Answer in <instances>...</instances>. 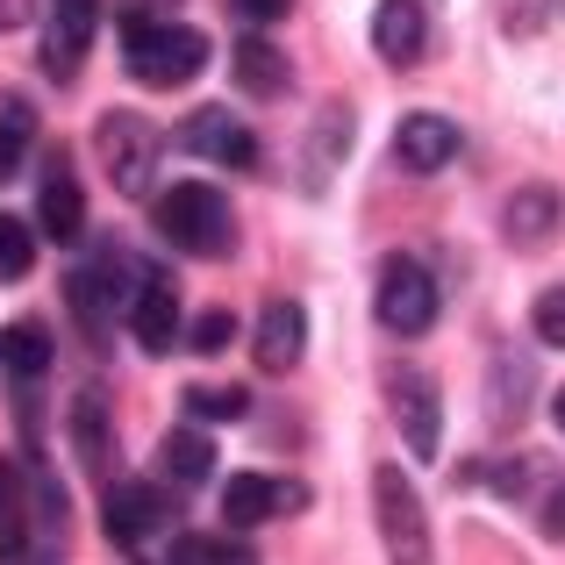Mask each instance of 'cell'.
<instances>
[{"label": "cell", "mask_w": 565, "mask_h": 565, "mask_svg": "<svg viewBox=\"0 0 565 565\" xmlns=\"http://www.w3.org/2000/svg\"><path fill=\"white\" fill-rule=\"evenodd\" d=\"M122 57H129V79L137 86H193L207 72V36L186 22H151V14H129L122 22Z\"/></svg>", "instance_id": "1"}, {"label": "cell", "mask_w": 565, "mask_h": 565, "mask_svg": "<svg viewBox=\"0 0 565 565\" xmlns=\"http://www.w3.org/2000/svg\"><path fill=\"white\" fill-rule=\"evenodd\" d=\"M158 230H166V244H180L186 258H222V250L236 244L230 201H222L215 186H201V180L166 186V201H158Z\"/></svg>", "instance_id": "2"}, {"label": "cell", "mask_w": 565, "mask_h": 565, "mask_svg": "<svg viewBox=\"0 0 565 565\" xmlns=\"http://www.w3.org/2000/svg\"><path fill=\"white\" fill-rule=\"evenodd\" d=\"M373 515H380V544L394 565H437V552H429V515H423V501H415L408 472L394 458L373 466Z\"/></svg>", "instance_id": "3"}, {"label": "cell", "mask_w": 565, "mask_h": 565, "mask_svg": "<svg viewBox=\"0 0 565 565\" xmlns=\"http://www.w3.org/2000/svg\"><path fill=\"white\" fill-rule=\"evenodd\" d=\"M100 166H108L115 193H151V172H158V129L151 115H129V108H108L100 115Z\"/></svg>", "instance_id": "4"}, {"label": "cell", "mask_w": 565, "mask_h": 565, "mask_svg": "<svg viewBox=\"0 0 565 565\" xmlns=\"http://www.w3.org/2000/svg\"><path fill=\"white\" fill-rule=\"evenodd\" d=\"M373 308H380V322H386L394 337H423L429 322H437V279H429L415 258H386V265H380Z\"/></svg>", "instance_id": "5"}, {"label": "cell", "mask_w": 565, "mask_h": 565, "mask_svg": "<svg viewBox=\"0 0 565 565\" xmlns=\"http://www.w3.org/2000/svg\"><path fill=\"white\" fill-rule=\"evenodd\" d=\"M308 487L301 480H273V472H230L222 480V523L230 530H258L273 515H301Z\"/></svg>", "instance_id": "6"}, {"label": "cell", "mask_w": 565, "mask_h": 565, "mask_svg": "<svg viewBox=\"0 0 565 565\" xmlns=\"http://www.w3.org/2000/svg\"><path fill=\"white\" fill-rule=\"evenodd\" d=\"M172 143L193 158H215V166H258V137H250L236 115H222V108H201V115H186L180 129H172Z\"/></svg>", "instance_id": "7"}, {"label": "cell", "mask_w": 565, "mask_h": 565, "mask_svg": "<svg viewBox=\"0 0 565 565\" xmlns=\"http://www.w3.org/2000/svg\"><path fill=\"white\" fill-rule=\"evenodd\" d=\"M386 401H394V423L408 437V458H437V380L401 365V373H386Z\"/></svg>", "instance_id": "8"}, {"label": "cell", "mask_w": 565, "mask_h": 565, "mask_svg": "<svg viewBox=\"0 0 565 565\" xmlns=\"http://www.w3.org/2000/svg\"><path fill=\"white\" fill-rule=\"evenodd\" d=\"M36 230L51 244H79L86 236V193H79V172H72L65 151H51V172L36 186Z\"/></svg>", "instance_id": "9"}, {"label": "cell", "mask_w": 565, "mask_h": 565, "mask_svg": "<svg viewBox=\"0 0 565 565\" xmlns=\"http://www.w3.org/2000/svg\"><path fill=\"white\" fill-rule=\"evenodd\" d=\"M100 29V0H51V29H43V72L51 79H79V57Z\"/></svg>", "instance_id": "10"}, {"label": "cell", "mask_w": 565, "mask_h": 565, "mask_svg": "<svg viewBox=\"0 0 565 565\" xmlns=\"http://www.w3.org/2000/svg\"><path fill=\"white\" fill-rule=\"evenodd\" d=\"M558 230H565V201L552 186H515L509 193V207H501V236H509L515 250H544Z\"/></svg>", "instance_id": "11"}, {"label": "cell", "mask_w": 565, "mask_h": 565, "mask_svg": "<svg viewBox=\"0 0 565 565\" xmlns=\"http://www.w3.org/2000/svg\"><path fill=\"white\" fill-rule=\"evenodd\" d=\"M166 523V501H158V487L151 480H122V487H108V509H100V530H108L115 544H129L137 552L151 530Z\"/></svg>", "instance_id": "12"}, {"label": "cell", "mask_w": 565, "mask_h": 565, "mask_svg": "<svg viewBox=\"0 0 565 565\" xmlns=\"http://www.w3.org/2000/svg\"><path fill=\"white\" fill-rule=\"evenodd\" d=\"M301 344H308V316H301V301H265L258 337H250L258 365H265V373H294V365H301Z\"/></svg>", "instance_id": "13"}, {"label": "cell", "mask_w": 565, "mask_h": 565, "mask_svg": "<svg viewBox=\"0 0 565 565\" xmlns=\"http://www.w3.org/2000/svg\"><path fill=\"white\" fill-rule=\"evenodd\" d=\"M394 158L408 172H444L458 158V129H451V115H408V122L394 129Z\"/></svg>", "instance_id": "14"}, {"label": "cell", "mask_w": 565, "mask_h": 565, "mask_svg": "<svg viewBox=\"0 0 565 565\" xmlns=\"http://www.w3.org/2000/svg\"><path fill=\"white\" fill-rule=\"evenodd\" d=\"M429 43V22H423V0H380L373 8V51L386 65H415Z\"/></svg>", "instance_id": "15"}, {"label": "cell", "mask_w": 565, "mask_h": 565, "mask_svg": "<svg viewBox=\"0 0 565 565\" xmlns=\"http://www.w3.org/2000/svg\"><path fill=\"white\" fill-rule=\"evenodd\" d=\"M129 322H137V344L143 351H166L172 337H180V287H172L166 273H151L137 287V301H129Z\"/></svg>", "instance_id": "16"}, {"label": "cell", "mask_w": 565, "mask_h": 565, "mask_svg": "<svg viewBox=\"0 0 565 565\" xmlns=\"http://www.w3.org/2000/svg\"><path fill=\"white\" fill-rule=\"evenodd\" d=\"M230 72H236V86H244V94H258V100L287 94V57H279L273 43H258V36H244L230 51Z\"/></svg>", "instance_id": "17"}, {"label": "cell", "mask_w": 565, "mask_h": 565, "mask_svg": "<svg viewBox=\"0 0 565 565\" xmlns=\"http://www.w3.org/2000/svg\"><path fill=\"white\" fill-rule=\"evenodd\" d=\"M72 444H79V458L94 472H108L115 466V429H108V401L94 394V386H86L79 401H72Z\"/></svg>", "instance_id": "18"}, {"label": "cell", "mask_w": 565, "mask_h": 565, "mask_svg": "<svg viewBox=\"0 0 565 565\" xmlns=\"http://www.w3.org/2000/svg\"><path fill=\"white\" fill-rule=\"evenodd\" d=\"M0 365H8L14 380H43L51 373V330H43L36 316L8 322V330H0Z\"/></svg>", "instance_id": "19"}, {"label": "cell", "mask_w": 565, "mask_h": 565, "mask_svg": "<svg viewBox=\"0 0 565 565\" xmlns=\"http://www.w3.org/2000/svg\"><path fill=\"white\" fill-rule=\"evenodd\" d=\"M158 458H166V472H172V480H207V466H215V444H207L201 429H172Z\"/></svg>", "instance_id": "20"}, {"label": "cell", "mask_w": 565, "mask_h": 565, "mask_svg": "<svg viewBox=\"0 0 565 565\" xmlns=\"http://www.w3.org/2000/svg\"><path fill=\"white\" fill-rule=\"evenodd\" d=\"M29 137H36V122H29V100L8 94V100H0V180H14V166H22Z\"/></svg>", "instance_id": "21"}, {"label": "cell", "mask_w": 565, "mask_h": 565, "mask_svg": "<svg viewBox=\"0 0 565 565\" xmlns=\"http://www.w3.org/2000/svg\"><path fill=\"white\" fill-rule=\"evenodd\" d=\"M180 401H186L193 423H244V408H250L244 386H186Z\"/></svg>", "instance_id": "22"}, {"label": "cell", "mask_w": 565, "mask_h": 565, "mask_svg": "<svg viewBox=\"0 0 565 565\" xmlns=\"http://www.w3.org/2000/svg\"><path fill=\"white\" fill-rule=\"evenodd\" d=\"M36 236L22 215H0V279H29V265H36Z\"/></svg>", "instance_id": "23"}, {"label": "cell", "mask_w": 565, "mask_h": 565, "mask_svg": "<svg viewBox=\"0 0 565 565\" xmlns=\"http://www.w3.org/2000/svg\"><path fill=\"white\" fill-rule=\"evenodd\" d=\"M22 530H29V509H22V480H14V466L0 458V558L22 552Z\"/></svg>", "instance_id": "24"}, {"label": "cell", "mask_w": 565, "mask_h": 565, "mask_svg": "<svg viewBox=\"0 0 565 565\" xmlns=\"http://www.w3.org/2000/svg\"><path fill=\"white\" fill-rule=\"evenodd\" d=\"M344 143H351V115L330 108V115L316 122V143H308V172L322 180V166H330V158H344Z\"/></svg>", "instance_id": "25"}, {"label": "cell", "mask_w": 565, "mask_h": 565, "mask_svg": "<svg viewBox=\"0 0 565 565\" xmlns=\"http://www.w3.org/2000/svg\"><path fill=\"white\" fill-rule=\"evenodd\" d=\"M230 344H236V316H230V308H207V316H193V344H186V351H201V359H222Z\"/></svg>", "instance_id": "26"}, {"label": "cell", "mask_w": 565, "mask_h": 565, "mask_svg": "<svg viewBox=\"0 0 565 565\" xmlns=\"http://www.w3.org/2000/svg\"><path fill=\"white\" fill-rule=\"evenodd\" d=\"M530 330H537V344H558L565 351V287H544L537 308H530Z\"/></svg>", "instance_id": "27"}, {"label": "cell", "mask_w": 565, "mask_h": 565, "mask_svg": "<svg viewBox=\"0 0 565 565\" xmlns=\"http://www.w3.org/2000/svg\"><path fill=\"white\" fill-rule=\"evenodd\" d=\"M530 386V359H494V415H509L515 423V401L509 394H523Z\"/></svg>", "instance_id": "28"}, {"label": "cell", "mask_w": 565, "mask_h": 565, "mask_svg": "<svg viewBox=\"0 0 565 565\" xmlns=\"http://www.w3.org/2000/svg\"><path fill=\"white\" fill-rule=\"evenodd\" d=\"M544 8H552V0H501L509 36H537V29H544Z\"/></svg>", "instance_id": "29"}, {"label": "cell", "mask_w": 565, "mask_h": 565, "mask_svg": "<svg viewBox=\"0 0 565 565\" xmlns=\"http://www.w3.org/2000/svg\"><path fill=\"white\" fill-rule=\"evenodd\" d=\"M537 530H544L552 544H565V480L552 487V494H544V515H537Z\"/></svg>", "instance_id": "30"}, {"label": "cell", "mask_w": 565, "mask_h": 565, "mask_svg": "<svg viewBox=\"0 0 565 565\" xmlns=\"http://www.w3.org/2000/svg\"><path fill=\"white\" fill-rule=\"evenodd\" d=\"M236 14H244V22H279V14L294 8V0H230Z\"/></svg>", "instance_id": "31"}, {"label": "cell", "mask_w": 565, "mask_h": 565, "mask_svg": "<svg viewBox=\"0 0 565 565\" xmlns=\"http://www.w3.org/2000/svg\"><path fill=\"white\" fill-rule=\"evenodd\" d=\"M29 8H36V0H0V29H22Z\"/></svg>", "instance_id": "32"}, {"label": "cell", "mask_w": 565, "mask_h": 565, "mask_svg": "<svg viewBox=\"0 0 565 565\" xmlns=\"http://www.w3.org/2000/svg\"><path fill=\"white\" fill-rule=\"evenodd\" d=\"M552 423L565 429V386H558V394H552Z\"/></svg>", "instance_id": "33"}]
</instances>
